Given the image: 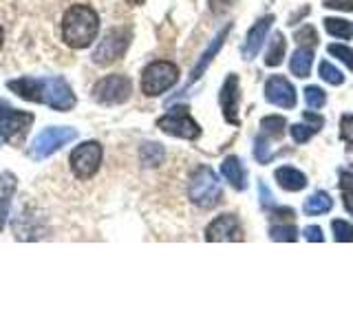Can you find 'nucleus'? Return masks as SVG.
I'll return each instance as SVG.
<instances>
[{
	"instance_id": "nucleus-1",
	"label": "nucleus",
	"mask_w": 353,
	"mask_h": 331,
	"mask_svg": "<svg viewBox=\"0 0 353 331\" xmlns=\"http://www.w3.org/2000/svg\"><path fill=\"white\" fill-rule=\"evenodd\" d=\"M7 86L27 102L47 104L55 110H71L75 106L73 88L64 77H20L7 82Z\"/></svg>"
},
{
	"instance_id": "nucleus-2",
	"label": "nucleus",
	"mask_w": 353,
	"mask_h": 331,
	"mask_svg": "<svg viewBox=\"0 0 353 331\" xmlns=\"http://www.w3.org/2000/svg\"><path fill=\"white\" fill-rule=\"evenodd\" d=\"M99 31V16L88 5H73L62 18V40L71 49H86Z\"/></svg>"
},
{
	"instance_id": "nucleus-3",
	"label": "nucleus",
	"mask_w": 353,
	"mask_h": 331,
	"mask_svg": "<svg viewBox=\"0 0 353 331\" xmlns=\"http://www.w3.org/2000/svg\"><path fill=\"white\" fill-rule=\"evenodd\" d=\"M188 197H190V201L199 208H214L221 203V183L216 179V174L212 168H208V166H199V168L192 172L190 177V183H188Z\"/></svg>"
},
{
	"instance_id": "nucleus-4",
	"label": "nucleus",
	"mask_w": 353,
	"mask_h": 331,
	"mask_svg": "<svg viewBox=\"0 0 353 331\" xmlns=\"http://www.w3.org/2000/svg\"><path fill=\"white\" fill-rule=\"evenodd\" d=\"M179 80V69L176 64L168 60H157L150 62L141 73V93L148 97H157L165 93L168 88H172Z\"/></svg>"
},
{
	"instance_id": "nucleus-5",
	"label": "nucleus",
	"mask_w": 353,
	"mask_h": 331,
	"mask_svg": "<svg viewBox=\"0 0 353 331\" xmlns=\"http://www.w3.org/2000/svg\"><path fill=\"white\" fill-rule=\"evenodd\" d=\"M33 121H36V115L33 113L16 110L7 102H0V135H3V139L11 143V146H20Z\"/></svg>"
},
{
	"instance_id": "nucleus-6",
	"label": "nucleus",
	"mask_w": 353,
	"mask_h": 331,
	"mask_svg": "<svg viewBox=\"0 0 353 331\" xmlns=\"http://www.w3.org/2000/svg\"><path fill=\"white\" fill-rule=\"evenodd\" d=\"M128 44H130V31L124 27H115L99 40L91 58L97 66H108V64L117 62L121 55L126 53Z\"/></svg>"
},
{
	"instance_id": "nucleus-7",
	"label": "nucleus",
	"mask_w": 353,
	"mask_h": 331,
	"mask_svg": "<svg viewBox=\"0 0 353 331\" xmlns=\"http://www.w3.org/2000/svg\"><path fill=\"white\" fill-rule=\"evenodd\" d=\"M102 143L99 141H84L80 146H75L71 152V170L75 172L77 179H91V177L99 170V163H102Z\"/></svg>"
},
{
	"instance_id": "nucleus-8",
	"label": "nucleus",
	"mask_w": 353,
	"mask_h": 331,
	"mask_svg": "<svg viewBox=\"0 0 353 331\" xmlns=\"http://www.w3.org/2000/svg\"><path fill=\"white\" fill-rule=\"evenodd\" d=\"M132 84L126 75H106L93 86V97L97 104L104 106H117L124 104L130 97Z\"/></svg>"
},
{
	"instance_id": "nucleus-9",
	"label": "nucleus",
	"mask_w": 353,
	"mask_h": 331,
	"mask_svg": "<svg viewBox=\"0 0 353 331\" xmlns=\"http://www.w3.org/2000/svg\"><path fill=\"white\" fill-rule=\"evenodd\" d=\"M157 126L165 132V135H172L179 139H196L201 135V128H199V124L190 117L185 106H176V108L168 110V113L157 121Z\"/></svg>"
},
{
	"instance_id": "nucleus-10",
	"label": "nucleus",
	"mask_w": 353,
	"mask_h": 331,
	"mask_svg": "<svg viewBox=\"0 0 353 331\" xmlns=\"http://www.w3.org/2000/svg\"><path fill=\"white\" fill-rule=\"evenodd\" d=\"M75 137H77L75 128H47V130H42L36 137V141H33V146L29 150V157H33V159L49 157V154L60 150L62 146H66V143L73 141Z\"/></svg>"
},
{
	"instance_id": "nucleus-11",
	"label": "nucleus",
	"mask_w": 353,
	"mask_h": 331,
	"mask_svg": "<svg viewBox=\"0 0 353 331\" xmlns=\"http://www.w3.org/2000/svg\"><path fill=\"white\" fill-rule=\"evenodd\" d=\"M205 241L210 243H232V241H243V228L234 214H221L212 223L205 228Z\"/></svg>"
},
{
	"instance_id": "nucleus-12",
	"label": "nucleus",
	"mask_w": 353,
	"mask_h": 331,
	"mask_svg": "<svg viewBox=\"0 0 353 331\" xmlns=\"http://www.w3.org/2000/svg\"><path fill=\"white\" fill-rule=\"evenodd\" d=\"M265 99L274 106L294 108L296 106V88L283 75H272L265 84Z\"/></svg>"
},
{
	"instance_id": "nucleus-13",
	"label": "nucleus",
	"mask_w": 353,
	"mask_h": 331,
	"mask_svg": "<svg viewBox=\"0 0 353 331\" xmlns=\"http://www.w3.org/2000/svg\"><path fill=\"white\" fill-rule=\"evenodd\" d=\"M219 104L228 124L239 126V75L236 73L225 77V82L221 86V93H219Z\"/></svg>"
},
{
	"instance_id": "nucleus-14",
	"label": "nucleus",
	"mask_w": 353,
	"mask_h": 331,
	"mask_svg": "<svg viewBox=\"0 0 353 331\" xmlns=\"http://www.w3.org/2000/svg\"><path fill=\"white\" fill-rule=\"evenodd\" d=\"M272 25H274V16L272 14L270 16H263L256 22V25H252V29L248 31L245 44H243V49H241L243 58H245V60H254V58H256V53L261 51V47H263L265 38H268Z\"/></svg>"
},
{
	"instance_id": "nucleus-15",
	"label": "nucleus",
	"mask_w": 353,
	"mask_h": 331,
	"mask_svg": "<svg viewBox=\"0 0 353 331\" xmlns=\"http://www.w3.org/2000/svg\"><path fill=\"white\" fill-rule=\"evenodd\" d=\"M230 29H232V25H225L223 29L219 31V36L212 40V44L203 51V55L199 58V62H196V66L192 69V73H190V80H188V86H192L199 77H201L203 73H205V69L210 64H212V60H214V55L221 51V47H223V42H225V38H228V33H230Z\"/></svg>"
},
{
	"instance_id": "nucleus-16",
	"label": "nucleus",
	"mask_w": 353,
	"mask_h": 331,
	"mask_svg": "<svg viewBox=\"0 0 353 331\" xmlns=\"http://www.w3.org/2000/svg\"><path fill=\"white\" fill-rule=\"evenodd\" d=\"M274 179L279 181V185L287 192H301L307 185V177L305 172H301L298 168H292V166H283L274 172Z\"/></svg>"
},
{
	"instance_id": "nucleus-17",
	"label": "nucleus",
	"mask_w": 353,
	"mask_h": 331,
	"mask_svg": "<svg viewBox=\"0 0 353 331\" xmlns=\"http://www.w3.org/2000/svg\"><path fill=\"white\" fill-rule=\"evenodd\" d=\"M18 179L11 172L0 174V232L5 228V221L9 214V205H11V197L16 192Z\"/></svg>"
},
{
	"instance_id": "nucleus-18",
	"label": "nucleus",
	"mask_w": 353,
	"mask_h": 331,
	"mask_svg": "<svg viewBox=\"0 0 353 331\" xmlns=\"http://www.w3.org/2000/svg\"><path fill=\"white\" fill-rule=\"evenodd\" d=\"M221 172H223V177L234 190H245V170H243L239 157H225L223 163H221Z\"/></svg>"
},
{
	"instance_id": "nucleus-19",
	"label": "nucleus",
	"mask_w": 353,
	"mask_h": 331,
	"mask_svg": "<svg viewBox=\"0 0 353 331\" xmlns=\"http://www.w3.org/2000/svg\"><path fill=\"white\" fill-rule=\"evenodd\" d=\"M312 64H314V51H312V47H301V49H296L294 55H292L290 71L296 77H309V73H312Z\"/></svg>"
},
{
	"instance_id": "nucleus-20",
	"label": "nucleus",
	"mask_w": 353,
	"mask_h": 331,
	"mask_svg": "<svg viewBox=\"0 0 353 331\" xmlns=\"http://www.w3.org/2000/svg\"><path fill=\"white\" fill-rule=\"evenodd\" d=\"M285 51H287V42L283 33H274L272 40H270V47L268 53H265V64L268 66H279L285 58Z\"/></svg>"
},
{
	"instance_id": "nucleus-21",
	"label": "nucleus",
	"mask_w": 353,
	"mask_h": 331,
	"mask_svg": "<svg viewBox=\"0 0 353 331\" xmlns=\"http://www.w3.org/2000/svg\"><path fill=\"white\" fill-rule=\"evenodd\" d=\"M331 208H334L331 197L320 190V192H314L305 201V214H325V212H329Z\"/></svg>"
},
{
	"instance_id": "nucleus-22",
	"label": "nucleus",
	"mask_w": 353,
	"mask_h": 331,
	"mask_svg": "<svg viewBox=\"0 0 353 331\" xmlns=\"http://www.w3.org/2000/svg\"><path fill=\"white\" fill-rule=\"evenodd\" d=\"M325 31L329 33V36L340 38V40L353 38V25L345 18H325Z\"/></svg>"
},
{
	"instance_id": "nucleus-23",
	"label": "nucleus",
	"mask_w": 353,
	"mask_h": 331,
	"mask_svg": "<svg viewBox=\"0 0 353 331\" xmlns=\"http://www.w3.org/2000/svg\"><path fill=\"white\" fill-rule=\"evenodd\" d=\"M163 148L159 146V143H154V141H148V143H143L141 150H139V159L141 163L146 166V168H157V166L163 161Z\"/></svg>"
},
{
	"instance_id": "nucleus-24",
	"label": "nucleus",
	"mask_w": 353,
	"mask_h": 331,
	"mask_svg": "<svg viewBox=\"0 0 353 331\" xmlns=\"http://www.w3.org/2000/svg\"><path fill=\"white\" fill-rule=\"evenodd\" d=\"M285 128H287V121L281 115L263 117V121H261V132L263 135H270L272 139H281L285 135Z\"/></svg>"
},
{
	"instance_id": "nucleus-25",
	"label": "nucleus",
	"mask_w": 353,
	"mask_h": 331,
	"mask_svg": "<svg viewBox=\"0 0 353 331\" xmlns=\"http://www.w3.org/2000/svg\"><path fill=\"white\" fill-rule=\"evenodd\" d=\"M318 73H320V77L327 82V84H331V86H340V84H345V75H342L334 64L331 62H327V60H323L320 62V66H318Z\"/></svg>"
},
{
	"instance_id": "nucleus-26",
	"label": "nucleus",
	"mask_w": 353,
	"mask_h": 331,
	"mask_svg": "<svg viewBox=\"0 0 353 331\" xmlns=\"http://www.w3.org/2000/svg\"><path fill=\"white\" fill-rule=\"evenodd\" d=\"M290 132H292V139L296 141V143H305V141H309L312 139L316 132H318V128L316 126H312V124H294V126H290Z\"/></svg>"
},
{
	"instance_id": "nucleus-27",
	"label": "nucleus",
	"mask_w": 353,
	"mask_h": 331,
	"mask_svg": "<svg viewBox=\"0 0 353 331\" xmlns=\"http://www.w3.org/2000/svg\"><path fill=\"white\" fill-rule=\"evenodd\" d=\"M270 239L294 243V241L298 239V230H296L294 225H272V228H270Z\"/></svg>"
},
{
	"instance_id": "nucleus-28",
	"label": "nucleus",
	"mask_w": 353,
	"mask_h": 331,
	"mask_svg": "<svg viewBox=\"0 0 353 331\" xmlns=\"http://www.w3.org/2000/svg\"><path fill=\"white\" fill-rule=\"evenodd\" d=\"M305 102L309 104V108H323L327 102V95L323 88L318 86H307L305 88Z\"/></svg>"
},
{
	"instance_id": "nucleus-29",
	"label": "nucleus",
	"mask_w": 353,
	"mask_h": 331,
	"mask_svg": "<svg viewBox=\"0 0 353 331\" xmlns=\"http://www.w3.org/2000/svg\"><path fill=\"white\" fill-rule=\"evenodd\" d=\"M327 51L340 62H345L349 66V71H353V51L349 47H345V44H329Z\"/></svg>"
},
{
	"instance_id": "nucleus-30",
	"label": "nucleus",
	"mask_w": 353,
	"mask_h": 331,
	"mask_svg": "<svg viewBox=\"0 0 353 331\" xmlns=\"http://www.w3.org/2000/svg\"><path fill=\"white\" fill-rule=\"evenodd\" d=\"M331 228H334V237H336V241L340 243H349V241H353V225L351 223H347V221H334L331 223Z\"/></svg>"
},
{
	"instance_id": "nucleus-31",
	"label": "nucleus",
	"mask_w": 353,
	"mask_h": 331,
	"mask_svg": "<svg viewBox=\"0 0 353 331\" xmlns=\"http://www.w3.org/2000/svg\"><path fill=\"white\" fill-rule=\"evenodd\" d=\"M340 137L345 141V146L353 150V115H345L340 119Z\"/></svg>"
},
{
	"instance_id": "nucleus-32",
	"label": "nucleus",
	"mask_w": 353,
	"mask_h": 331,
	"mask_svg": "<svg viewBox=\"0 0 353 331\" xmlns=\"http://www.w3.org/2000/svg\"><path fill=\"white\" fill-rule=\"evenodd\" d=\"M254 154H256V161H259V163H265V161H270V159H272L270 154H268V141H265V135H263V132L256 137V146H254Z\"/></svg>"
},
{
	"instance_id": "nucleus-33",
	"label": "nucleus",
	"mask_w": 353,
	"mask_h": 331,
	"mask_svg": "<svg viewBox=\"0 0 353 331\" xmlns=\"http://www.w3.org/2000/svg\"><path fill=\"white\" fill-rule=\"evenodd\" d=\"M338 177H340L342 192H353V168H340Z\"/></svg>"
},
{
	"instance_id": "nucleus-34",
	"label": "nucleus",
	"mask_w": 353,
	"mask_h": 331,
	"mask_svg": "<svg viewBox=\"0 0 353 331\" xmlns=\"http://www.w3.org/2000/svg\"><path fill=\"white\" fill-rule=\"evenodd\" d=\"M305 239L307 241H312V243H323L325 237H323V228H318V225H307L305 228Z\"/></svg>"
},
{
	"instance_id": "nucleus-35",
	"label": "nucleus",
	"mask_w": 353,
	"mask_h": 331,
	"mask_svg": "<svg viewBox=\"0 0 353 331\" xmlns=\"http://www.w3.org/2000/svg\"><path fill=\"white\" fill-rule=\"evenodd\" d=\"M210 3V11H212V14H223V11H228L232 5H234V0H208Z\"/></svg>"
},
{
	"instance_id": "nucleus-36",
	"label": "nucleus",
	"mask_w": 353,
	"mask_h": 331,
	"mask_svg": "<svg viewBox=\"0 0 353 331\" xmlns=\"http://www.w3.org/2000/svg\"><path fill=\"white\" fill-rule=\"evenodd\" d=\"M325 7H329V9L351 11V9H353V0H325Z\"/></svg>"
},
{
	"instance_id": "nucleus-37",
	"label": "nucleus",
	"mask_w": 353,
	"mask_h": 331,
	"mask_svg": "<svg viewBox=\"0 0 353 331\" xmlns=\"http://www.w3.org/2000/svg\"><path fill=\"white\" fill-rule=\"evenodd\" d=\"M303 117H305V121H307V124H312V126H316L318 130H320V128H323V126H325V119H323V117H320V115H316V113H305Z\"/></svg>"
},
{
	"instance_id": "nucleus-38",
	"label": "nucleus",
	"mask_w": 353,
	"mask_h": 331,
	"mask_svg": "<svg viewBox=\"0 0 353 331\" xmlns=\"http://www.w3.org/2000/svg\"><path fill=\"white\" fill-rule=\"evenodd\" d=\"M342 199H345V208H347V212L353 217V192H345V197H342Z\"/></svg>"
},
{
	"instance_id": "nucleus-39",
	"label": "nucleus",
	"mask_w": 353,
	"mask_h": 331,
	"mask_svg": "<svg viewBox=\"0 0 353 331\" xmlns=\"http://www.w3.org/2000/svg\"><path fill=\"white\" fill-rule=\"evenodd\" d=\"M261 197H263V205H272V192H268V188H265L263 183H261Z\"/></svg>"
},
{
	"instance_id": "nucleus-40",
	"label": "nucleus",
	"mask_w": 353,
	"mask_h": 331,
	"mask_svg": "<svg viewBox=\"0 0 353 331\" xmlns=\"http://www.w3.org/2000/svg\"><path fill=\"white\" fill-rule=\"evenodd\" d=\"M126 3H128V5H135V7H137V5H141V3H143V0H126Z\"/></svg>"
},
{
	"instance_id": "nucleus-41",
	"label": "nucleus",
	"mask_w": 353,
	"mask_h": 331,
	"mask_svg": "<svg viewBox=\"0 0 353 331\" xmlns=\"http://www.w3.org/2000/svg\"><path fill=\"white\" fill-rule=\"evenodd\" d=\"M3 38H5V33H3V27H0V47H3Z\"/></svg>"
}]
</instances>
